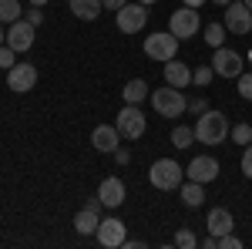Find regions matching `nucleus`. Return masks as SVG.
I'll list each match as a JSON object with an SVG mask.
<instances>
[{
  "label": "nucleus",
  "instance_id": "f257e3e1",
  "mask_svg": "<svg viewBox=\"0 0 252 249\" xmlns=\"http://www.w3.org/2000/svg\"><path fill=\"white\" fill-rule=\"evenodd\" d=\"M195 128V142L198 145H222L225 138H229V118H225V111H205V115H198V121L192 125Z\"/></svg>",
  "mask_w": 252,
  "mask_h": 249
},
{
  "label": "nucleus",
  "instance_id": "f03ea898",
  "mask_svg": "<svg viewBox=\"0 0 252 249\" xmlns=\"http://www.w3.org/2000/svg\"><path fill=\"white\" fill-rule=\"evenodd\" d=\"M152 108H155L161 118H182L189 111V98L182 88H172V84H165V88H158L152 91Z\"/></svg>",
  "mask_w": 252,
  "mask_h": 249
},
{
  "label": "nucleus",
  "instance_id": "7ed1b4c3",
  "mask_svg": "<svg viewBox=\"0 0 252 249\" xmlns=\"http://www.w3.org/2000/svg\"><path fill=\"white\" fill-rule=\"evenodd\" d=\"M148 182H152L158 192H172L185 182V169H182L178 162H172V158H158L155 165L148 169Z\"/></svg>",
  "mask_w": 252,
  "mask_h": 249
},
{
  "label": "nucleus",
  "instance_id": "20e7f679",
  "mask_svg": "<svg viewBox=\"0 0 252 249\" xmlns=\"http://www.w3.org/2000/svg\"><path fill=\"white\" fill-rule=\"evenodd\" d=\"M145 54H148L152 61L168 64V61L178 54V37H175L172 31H155V34L145 37Z\"/></svg>",
  "mask_w": 252,
  "mask_h": 249
},
{
  "label": "nucleus",
  "instance_id": "39448f33",
  "mask_svg": "<svg viewBox=\"0 0 252 249\" xmlns=\"http://www.w3.org/2000/svg\"><path fill=\"white\" fill-rule=\"evenodd\" d=\"M145 128H148V118H145V111H141L138 105H125V108L118 111V132H121V138L135 142V138L145 135Z\"/></svg>",
  "mask_w": 252,
  "mask_h": 249
},
{
  "label": "nucleus",
  "instance_id": "423d86ee",
  "mask_svg": "<svg viewBox=\"0 0 252 249\" xmlns=\"http://www.w3.org/2000/svg\"><path fill=\"white\" fill-rule=\"evenodd\" d=\"M115 24H118V31L121 34H138V31H145V24H148V7L145 3H125L121 10H118V17H115Z\"/></svg>",
  "mask_w": 252,
  "mask_h": 249
},
{
  "label": "nucleus",
  "instance_id": "0eeeda50",
  "mask_svg": "<svg viewBox=\"0 0 252 249\" xmlns=\"http://www.w3.org/2000/svg\"><path fill=\"white\" fill-rule=\"evenodd\" d=\"M168 31H172L178 40L195 37V34H198V10L182 3V10H172V17H168Z\"/></svg>",
  "mask_w": 252,
  "mask_h": 249
},
{
  "label": "nucleus",
  "instance_id": "6e6552de",
  "mask_svg": "<svg viewBox=\"0 0 252 249\" xmlns=\"http://www.w3.org/2000/svg\"><path fill=\"white\" fill-rule=\"evenodd\" d=\"M212 71L219 77H239L246 71V64H242V54L232 51V47H215L212 54Z\"/></svg>",
  "mask_w": 252,
  "mask_h": 249
},
{
  "label": "nucleus",
  "instance_id": "1a4fd4ad",
  "mask_svg": "<svg viewBox=\"0 0 252 249\" xmlns=\"http://www.w3.org/2000/svg\"><path fill=\"white\" fill-rule=\"evenodd\" d=\"M94 239L101 243L104 249H118V246H125V222L118 219V215H108V219H101L97 222V229H94Z\"/></svg>",
  "mask_w": 252,
  "mask_h": 249
},
{
  "label": "nucleus",
  "instance_id": "9d476101",
  "mask_svg": "<svg viewBox=\"0 0 252 249\" xmlns=\"http://www.w3.org/2000/svg\"><path fill=\"white\" fill-rule=\"evenodd\" d=\"M225 31H232V34H252V10L246 7V0H232L225 7Z\"/></svg>",
  "mask_w": 252,
  "mask_h": 249
},
{
  "label": "nucleus",
  "instance_id": "9b49d317",
  "mask_svg": "<svg viewBox=\"0 0 252 249\" xmlns=\"http://www.w3.org/2000/svg\"><path fill=\"white\" fill-rule=\"evenodd\" d=\"M34 84H37V68H34V64H14V68L7 71V88H10L14 95L34 91Z\"/></svg>",
  "mask_w": 252,
  "mask_h": 249
},
{
  "label": "nucleus",
  "instance_id": "f8f14e48",
  "mask_svg": "<svg viewBox=\"0 0 252 249\" xmlns=\"http://www.w3.org/2000/svg\"><path fill=\"white\" fill-rule=\"evenodd\" d=\"M185 178L209 185V182H215V178H219V162H215L212 155H195L192 162H189V169H185Z\"/></svg>",
  "mask_w": 252,
  "mask_h": 249
},
{
  "label": "nucleus",
  "instance_id": "ddd939ff",
  "mask_svg": "<svg viewBox=\"0 0 252 249\" xmlns=\"http://www.w3.org/2000/svg\"><path fill=\"white\" fill-rule=\"evenodd\" d=\"M34 24H27V20H14L10 27H7V44L17 51V54H24V51H31L34 47Z\"/></svg>",
  "mask_w": 252,
  "mask_h": 249
},
{
  "label": "nucleus",
  "instance_id": "4468645a",
  "mask_svg": "<svg viewBox=\"0 0 252 249\" xmlns=\"http://www.w3.org/2000/svg\"><path fill=\"white\" fill-rule=\"evenodd\" d=\"M91 145H94V152H101V155H115V148L121 145L118 125H97L94 132H91Z\"/></svg>",
  "mask_w": 252,
  "mask_h": 249
},
{
  "label": "nucleus",
  "instance_id": "2eb2a0df",
  "mask_svg": "<svg viewBox=\"0 0 252 249\" xmlns=\"http://www.w3.org/2000/svg\"><path fill=\"white\" fill-rule=\"evenodd\" d=\"M125 195H128V192H125V182H121L118 175H108V178L97 185V199L104 202V209H118V206L125 202Z\"/></svg>",
  "mask_w": 252,
  "mask_h": 249
},
{
  "label": "nucleus",
  "instance_id": "dca6fc26",
  "mask_svg": "<svg viewBox=\"0 0 252 249\" xmlns=\"http://www.w3.org/2000/svg\"><path fill=\"white\" fill-rule=\"evenodd\" d=\"M165 84H172V88H189L192 84V68L189 64H182L178 58H172L168 64H165Z\"/></svg>",
  "mask_w": 252,
  "mask_h": 249
},
{
  "label": "nucleus",
  "instance_id": "f3484780",
  "mask_svg": "<svg viewBox=\"0 0 252 249\" xmlns=\"http://www.w3.org/2000/svg\"><path fill=\"white\" fill-rule=\"evenodd\" d=\"M205 226H209V232H212V236H225V232H232L235 219H232V212L225 209V206H215V209H209Z\"/></svg>",
  "mask_w": 252,
  "mask_h": 249
},
{
  "label": "nucleus",
  "instance_id": "a211bd4d",
  "mask_svg": "<svg viewBox=\"0 0 252 249\" xmlns=\"http://www.w3.org/2000/svg\"><path fill=\"white\" fill-rule=\"evenodd\" d=\"M67 7H71V14L78 20H97L101 10H104L101 0H67Z\"/></svg>",
  "mask_w": 252,
  "mask_h": 249
},
{
  "label": "nucleus",
  "instance_id": "6ab92c4d",
  "mask_svg": "<svg viewBox=\"0 0 252 249\" xmlns=\"http://www.w3.org/2000/svg\"><path fill=\"white\" fill-rule=\"evenodd\" d=\"M178 195H182V202H185L189 209H198V206L205 202V189H202V182H192V178H185V182L178 185Z\"/></svg>",
  "mask_w": 252,
  "mask_h": 249
},
{
  "label": "nucleus",
  "instance_id": "aec40b11",
  "mask_svg": "<svg viewBox=\"0 0 252 249\" xmlns=\"http://www.w3.org/2000/svg\"><path fill=\"white\" fill-rule=\"evenodd\" d=\"M148 91H152V88H148V81H145V77H131V81L121 88V98H125V105H141Z\"/></svg>",
  "mask_w": 252,
  "mask_h": 249
},
{
  "label": "nucleus",
  "instance_id": "412c9836",
  "mask_svg": "<svg viewBox=\"0 0 252 249\" xmlns=\"http://www.w3.org/2000/svg\"><path fill=\"white\" fill-rule=\"evenodd\" d=\"M97 222H101V212H94L91 206H84V209L74 215V229H78L81 236H91V232L97 229Z\"/></svg>",
  "mask_w": 252,
  "mask_h": 249
},
{
  "label": "nucleus",
  "instance_id": "4be33fe9",
  "mask_svg": "<svg viewBox=\"0 0 252 249\" xmlns=\"http://www.w3.org/2000/svg\"><path fill=\"white\" fill-rule=\"evenodd\" d=\"M195 142V128L192 125H175L172 128V145L175 148H192Z\"/></svg>",
  "mask_w": 252,
  "mask_h": 249
},
{
  "label": "nucleus",
  "instance_id": "5701e85b",
  "mask_svg": "<svg viewBox=\"0 0 252 249\" xmlns=\"http://www.w3.org/2000/svg\"><path fill=\"white\" fill-rule=\"evenodd\" d=\"M205 44L209 47H222L225 44V24H219V20L205 24Z\"/></svg>",
  "mask_w": 252,
  "mask_h": 249
},
{
  "label": "nucleus",
  "instance_id": "b1692460",
  "mask_svg": "<svg viewBox=\"0 0 252 249\" xmlns=\"http://www.w3.org/2000/svg\"><path fill=\"white\" fill-rule=\"evenodd\" d=\"M20 20V0H0V24Z\"/></svg>",
  "mask_w": 252,
  "mask_h": 249
},
{
  "label": "nucleus",
  "instance_id": "393cba45",
  "mask_svg": "<svg viewBox=\"0 0 252 249\" xmlns=\"http://www.w3.org/2000/svg\"><path fill=\"white\" fill-rule=\"evenodd\" d=\"M229 138H232L235 145H249L252 142V125H246V121L232 125V128H229Z\"/></svg>",
  "mask_w": 252,
  "mask_h": 249
},
{
  "label": "nucleus",
  "instance_id": "a878e982",
  "mask_svg": "<svg viewBox=\"0 0 252 249\" xmlns=\"http://www.w3.org/2000/svg\"><path fill=\"white\" fill-rule=\"evenodd\" d=\"M212 77H215L212 64H198V68L192 71V84H198V88H205V84H212Z\"/></svg>",
  "mask_w": 252,
  "mask_h": 249
},
{
  "label": "nucleus",
  "instance_id": "bb28decb",
  "mask_svg": "<svg viewBox=\"0 0 252 249\" xmlns=\"http://www.w3.org/2000/svg\"><path fill=\"white\" fill-rule=\"evenodd\" d=\"M172 243H175L178 249H195V246H198V236H195L192 229H178Z\"/></svg>",
  "mask_w": 252,
  "mask_h": 249
},
{
  "label": "nucleus",
  "instance_id": "cd10ccee",
  "mask_svg": "<svg viewBox=\"0 0 252 249\" xmlns=\"http://www.w3.org/2000/svg\"><path fill=\"white\" fill-rule=\"evenodd\" d=\"M235 84H239V95L246 98V101H252V71H242V74L235 77Z\"/></svg>",
  "mask_w": 252,
  "mask_h": 249
},
{
  "label": "nucleus",
  "instance_id": "c85d7f7f",
  "mask_svg": "<svg viewBox=\"0 0 252 249\" xmlns=\"http://www.w3.org/2000/svg\"><path fill=\"white\" fill-rule=\"evenodd\" d=\"M14 64H17V51H14L10 44H3V47H0V68H3V71H10Z\"/></svg>",
  "mask_w": 252,
  "mask_h": 249
},
{
  "label": "nucleus",
  "instance_id": "c756f323",
  "mask_svg": "<svg viewBox=\"0 0 252 249\" xmlns=\"http://www.w3.org/2000/svg\"><path fill=\"white\" fill-rule=\"evenodd\" d=\"M219 249H242V239L232 236V232H225V236H219Z\"/></svg>",
  "mask_w": 252,
  "mask_h": 249
},
{
  "label": "nucleus",
  "instance_id": "7c9ffc66",
  "mask_svg": "<svg viewBox=\"0 0 252 249\" xmlns=\"http://www.w3.org/2000/svg\"><path fill=\"white\" fill-rule=\"evenodd\" d=\"M189 111H192L195 118L205 115V111H209V101H205V98H189Z\"/></svg>",
  "mask_w": 252,
  "mask_h": 249
},
{
  "label": "nucleus",
  "instance_id": "2f4dec72",
  "mask_svg": "<svg viewBox=\"0 0 252 249\" xmlns=\"http://www.w3.org/2000/svg\"><path fill=\"white\" fill-rule=\"evenodd\" d=\"M242 175L252 178V142L246 145V152H242Z\"/></svg>",
  "mask_w": 252,
  "mask_h": 249
},
{
  "label": "nucleus",
  "instance_id": "473e14b6",
  "mask_svg": "<svg viewBox=\"0 0 252 249\" xmlns=\"http://www.w3.org/2000/svg\"><path fill=\"white\" fill-rule=\"evenodd\" d=\"M24 20H27V24H34V27H40V24H44V14H40V7H31Z\"/></svg>",
  "mask_w": 252,
  "mask_h": 249
},
{
  "label": "nucleus",
  "instance_id": "72a5a7b5",
  "mask_svg": "<svg viewBox=\"0 0 252 249\" xmlns=\"http://www.w3.org/2000/svg\"><path fill=\"white\" fill-rule=\"evenodd\" d=\"M115 158H118V165H128V162H131V152L118 145V148H115Z\"/></svg>",
  "mask_w": 252,
  "mask_h": 249
},
{
  "label": "nucleus",
  "instance_id": "f704fd0d",
  "mask_svg": "<svg viewBox=\"0 0 252 249\" xmlns=\"http://www.w3.org/2000/svg\"><path fill=\"white\" fill-rule=\"evenodd\" d=\"M101 3H104V10H121V7H125V3H128V0H101Z\"/></svg>",
  "mask_w": 252,
  "mask_h": 249
},
{
  "label": "nucleus",
  "instance_id": "c9c22d12",
  "mask_svg": "<svg viewBox=\"0 0 252 249\" xmlns=\"http://www.w3.org/2000/svg\"><path fill=\"white\" fill-rule=\"evenodd\" d=\"M202 246H205V249H215V246H219V236H205V239H202Z\"/></svg>",
  "mask_w": 252,
  "mask_h": 249
},
{
  "label": "nucleus",
  "instance_id": "e433bc0d",
  "mask_svg": "<svg viewBox=\"0 0 252 249\" xmlns=\"http://www.w3.org/2000/svg\"><path fill=\"white\" fill-rule=\"evenodd\" d=\"M182 3H185V7H195V10H198V7H202L205 0H182Z\"/></svg>",
  "mask_w": 252,
  "mask_h": 249
},
{
  "label": "nucleus",
  "instance_id": "4c0bfd02",
  "mask_svg": "<svg viewBox=\"0 0 252 249\" xmlns=\"http://www.w3.org/2000/svg\"><path fill=\"white\" fill-rule=\"evenodd\" d=\"M7 44V31H3V24H0V47Z\"/></svg>",
  "mask_w": 252,
  "mask_h": 249
},
{
  "label": "nucleus",
  "instance_id": "58836bf2",
  "mask_svg": "<svg viewBox=\"0 0 252 249\" xmlns=\"http://www.w3.org/2000/svg\"><path fill=\"white\" fill-rule=\"evenodd\" d=\"M212 3H219V7H229V3H232V0H212Z\"/></svg>",
  "mask_w": 252,
  "mask_h": 249
},
{
  "label": "nucleus",
  "instance_id": "ea45409f",
  "mask_svg": "<svg viewBox=\"0 0 252 249\" xmlns=\"http://www.w3.org/2000/svg\"><path fill=\"white\" fill-rule=\"evenodd\" d=\"M44 3H47V0H31V7H44Z\"/></svg>",
  "mask_w": 252,
  "mask_h": 249
},
{
  "label": "nucleus",
  "instance_id": "a19ab883",
  "mask_svg": "<svg viewBox=\"0 0 252 249\" xmlns=\"http://www.w3.org/2000/svg\"><path fill=\"white\" fill-rule=\"evenodd\" d=\"M138 3H145V7H152V3H155V0H138Z\"/></svg>",
  "mask_w": 252,
  "mask_h": 249
},
{
  "label": "nucleus",
  "instance_id": "79ce46f5",
  "mask_svg": "<svg viewBox=\"0 0 252 249\" xmlns=\"http://www.w3.org/2000/svg\"><path fill=\"white\" fill-rule=\"evenodd\" d=\"M246 7H249V10H252V0H246Z\"/></svg>",
  "mask_w": 252,
  "mask_h": 249
}]
</instances>
